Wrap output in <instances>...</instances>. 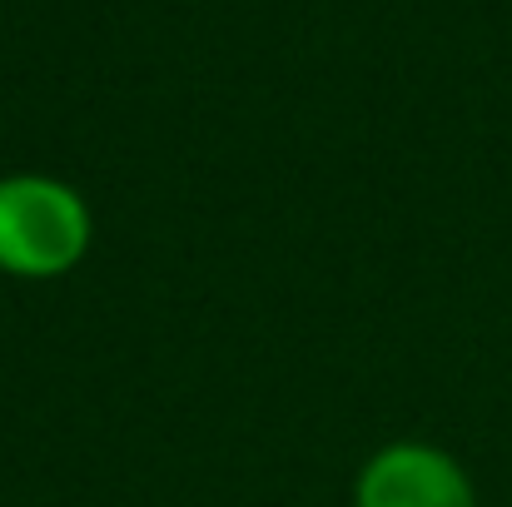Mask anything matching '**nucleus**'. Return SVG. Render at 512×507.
<instances>
[{
  "mask_svg": "<svg viewBox=\"0 0 512 507\" xmlns=\"http://www.w3.org/2000/svg\"><path fill=\"white\" fill-rule=\"evenodd\" d=\"M95 244V214L70 179L5 174L0 179V274L45 284L85 264Z\"/></svg>",
  "mask_w": 512,
  "mask_h": 507,
  "instance_id": "f257e3e1",
  "label": "nucleus"
},
{
  "mask_svg": "<svg viewBox=\"0 0 512 507\" xmlns=\"http://www.w3.org/2000/svg\"><path fill=\"white\" fill-rule=\"evenodd\" d=\"M353 507H478V488L448 448L393 438L353 473Z\"/></svg>",
  "mask_w": 512,
  "mask_h": 507,
  "instance_id": "f03ea898",
  "label": "nucleus"
}]
</instances>
